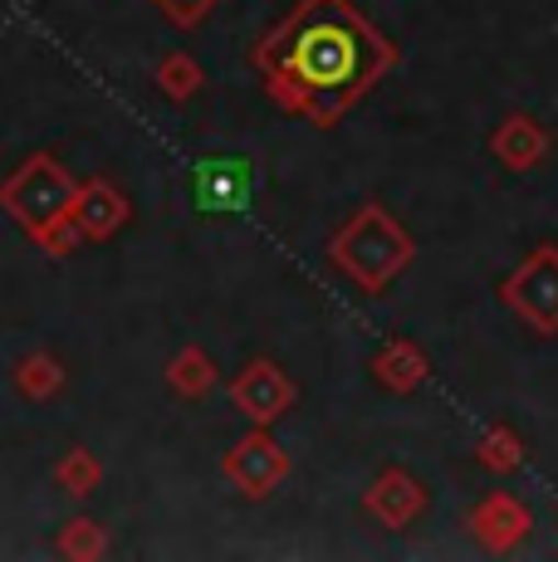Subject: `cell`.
I'll use <instances>...</instances> for the list:
<instances>
[{
  "mask_svg": "<svg viewBox=\"0 0 558 562\" xmlns=\"http://www.w3.org/2000/svg\"><path fill=\"white\" fill-rule=\"evenodd\" d=\"M397 59L402 49L353 0H299L250 49L275 108L314 127H338Z\"/></svg>",
  "mask_w": 558,
  "mask_h": 562,
  "instance_id": "cell-1",
  "label": "cell"
},
{
  "mask_svg": "<svg viewBox=\"0 0 558 562\" xmlns=\"http://www.w3.org/2000/svg\"><path fill=\"white\" fill-rule=\"evenodd\" d=\"M328 259H334V269H343L362 294H388L397 279L412 269L416 240H412V231H406V225L388 211V205L368 201L334 231V240H328Z\"/></svg>",
  "mask_w": 558,
  "mask_h": 562,
  "instance_id": "cell-2",
  "label": "cell"
},
{
  "mask_svg": "<svg viewBox=\"0 0 558 562\" xmlns=\"http://www.w3.org/2000/svg\"><path fill=\"white\" fill-rule=\"evenodd\" d=\"M74 196H79V187L55 157H30L0 191L15 225L25 235H35L49 255H69L74 235H79L74 231Z\"/></svg>",
  "mask_w": 558,
  "mask_h": 562,
  "instance_id": "cell-3",
  "label": "cell"
},
{
  "mask_svg": "<svg viewBox=\"0 0 558 562\" xmlns=\"http://www.w3.org/2000/svg\"><path fill=\"white\" fill-rule=\"evenodd\" d=\"M500 304L510 308L529 333L558 338V245L554 240L534 245V250L504 274Z\"/></svg>",
  "mask_w": 558,
  "mask_h": 562,
  "instance_id": "cell-4",
  "label": "cell"
},
{
  "mask_svg": "<svg viewBox=\"0 0 558 562\" xmlns=\"http://www.w3.org/2000/svg\"><path fill=\"white\" fill-rule=\"evenodd\" d=\"M221 470L245 499H270L279 484L289 480V450L270 436V426H255L250 436H241L225 450Z\"/></svg>",
  "mask_w": 558,
  "mask_h": 562,
  "instance_id": "cell-5",
  "label": "cell"
},
{
  "mask_svg": "<svg viewBox=\"0 0 558 562\" xmlns=\"http://www.w3.org/2000/svg\"><path fill=\"white\" fill-rule=\"evenodd\" d=\"M231 402L235 411H241L250 426H275L279 416H289L299 402V386H294V376L284 372L275 358H250L235 372V382H231Z\"/></svg>",
  "mask_w": 558,
  "mask_h": 562,
  "instance_id": "cell-6",
  "label": "cell"
},
{
  "mask_svg": "<svg viewBox=\"0 0 558 562\" xmlns=\"http://www.w3.org/2000/svg\"><path fill=\"white\" fill-rule=\"evenodd\" d=\"M255 191V167L245 157H211L191 171V201L207 215H231L250 201Z\"/></svg>",
  "mask_w": 558,
  "mask_h": 562,
  "instance_id": "cell-7",
  "label": "cell"
},
{
  "mask_svg": "<svg viewBox=\"0 0 558 562\" xmlns=\"http://www.w3.org/2000/svg\"><path fill=\"white\" fill-rule=\"evenodd\" d=\"M362 509L378 518L382 528L402 533V528H412L416 518L426 514V484L416 480L412 470H402V464H388V470H382L378 480L368 484V494H362Z\"/></svg>",
  "mask_w": 558,
  "mask_h": 562,
  "instance_id": "cell-8",
  "label": "cell"
},
{
  "mask_svg": "<svg viewBox=\"0 0 558 562\" xmlns=\"http://www.w3.org/2000/svg\"><path fill=\"white\" fill-rule=\"evenodd\" d=\"M529 528H534V514L514 494H490V499H480L470 509V533H476V543L486 553H500V558L514 553L529 538Z\"/></svg>",
  "mask_w": 558,
  "mask_h": 562,
  "instance_id": "cell-9",
  "label": "cell"
},
{
  "mask_svg": "<svg viewBox=\"0 0 558 562\" xmlns=\"http://www.w3.org/2000/svg\"><path fill=\"white\" fill-rule=\"evenodd\" d=\"M490 153L504 171H534L544 157H549V127L529 113H510L495 123L490 133Z\"/></svg>",
  "mask_w": 558,
  "mask_h": 562,
  "instance_id": "cell-10",
  "label": "cell"
},
{
  "mask_svg": "<svg viewBox=\"0 0 558 562\" xmlns=\"http://www.w3.org/2000/svg\"><path fill=\"white\" fill-rule=\"evenodd\" d=\"M372 376H378L392 396H412L416 386H426V376H432V358H426V348L416 338L397 333V338H388L372 352Z\"/></svg>",
  "mask_w": 558,
  "mask_h": 562,
  "instance_id": "cell-11",
  "label": "cell"
},
{
  "mask_svg": "<svg viewBox=\"0 0 558 562\" xmlns=\"http://www.w3.org/2000/svg\"><path fill=\"white\" fill-rule=\"evenodd\" d=\"M127 221V201L123 191L109 187V181H89L74 196V231L89 235V240H109L113 231H123Z\"/></svg>",
  "mask_w": 558,
  "mask_h": 562,
  "instance_id": "cell-12",
  "label": "cell"
},
{
  "mask_svg": "<svg viewBox=\"0 0 558 562\" xmlns=\"http://www.w3.org/2000/svg\"><path fill=\"white\" fill-rule=\"evenodd\" d=\"M476 460H480V470H490V474H514L524 464L520 430L514 426H486V436H480V446H476Z\"/></svg>",
  "mask_w": 558,
  "mask_h": 562,
  "instance_id": "cell-13",
  "label": "cell"
},
{
  "mask_svg": "<svg viewBox=\"0 0 558 562\" xmlns=\"http://www.w3.org/2000/svg\"><path fill=\"white\" fill-rule=\"evenodd\" d=\"M167 382H171V392H181V396H207L211 386H216V362L201 348H181L167 367Z\"/></svg>",
  "mask_w": 558,
  "mask_h": 562,
  "instance_id": "cell-14",
  "label": "cell"
},
{
  "mask_svg": "<svg viewBox=\"0 0 558 562\" xmlns=\"http://www.w3.org/2000/svg\"><path fill=\"white\" fill-rule=\"evenodd\" d=\"M157 89H163L171 103H187L191 93L201 89V69L191 64V54H167V59L157 64Z\"/></svg>",
  "mask_w": 558,
  "mask_h": 562,
  "instance_id": "cell-15",
  "label": "cell"
},
{
  "mask_svg": "<svg viewBox=\"0 0 558 562\" xmlns=\"http://www.w3.org/2000/svg\"><path fill=\"white\" fill-rule=\"evenodd\" d=\"M64 386V372L55 358H25L20 362V392L25 396H49Z\"/></svg>",
  "mask_w": 558,
  "mask_h": 562,
  "instance_id": "cell-16",
  "label": "cell"
},
{
  "mask_svg": "<svg viewBox=\"0 0 558 562\" xmlns=\"http://www.w3.org/2000/svg\"><path fill=\"white\" fill-rule=\"evenodd\" d=\"M59 480L69 484V494H89L93 484H99V460H93L89 450H74V456L59 464Z\"/></svg>",
  "mask_w": 558,
  "mask_h": 562,
  "instance_id": "cell-17",
  "label": "cell"
},
{
  "mask_svg": "<svg viewBox=\"0 0 558 562\" xmlns=\"http://www.w3.org/2000/svg\"><path fill=\"white\" fill-rule=\"evenodd\" d=\"M59 548H64V553H74V558H93V553H103V533H99V524H89V518L69 524V533L59 538Z\"/></svg>",
  "mask_w": 558,
  "mask_h": 562,
  "instance_id": "cell-18",
  "label": "cell"
},
{
  "mask_svg": "<svg viewBox=\"0 0 558 562\" xmlns=\"http://www.w3.org/2000/svg\"><path fill=\"white\" fill-rule=\"evenodd\" d=\"M157 5L171 15V25H201V20H207L221 0H157Z\"/></svg>",
  "mask_w": 558,
  "mask_h": 562,
  "instance_id": "cell-19",
  "label": "cell"
}]
</instances>
